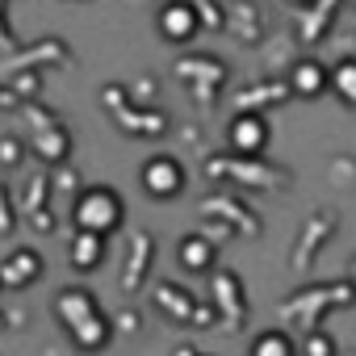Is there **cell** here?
<instances>
[{"mask_svg":"<svg viewBox=\"0 0 356 356\" xmlns=\"http://www.w3.org/2000/svg\"><path fill=\"white\" fill-rule=\"evenodd\" d=\"M72 222H76V231H92V235L109 239L126 222V202L109 185H84L72 202Z\"/></svg>","mask_w":356,"mask_h":356,"instance_id":"cell-1","label":"cell"},{"mask_svg":"<svg viewBox=\"0 0 356 356\" xmlns=\"http://www.w3.org/2000/svg\"><path fill=\"white\" fill-rule=\"evenodd\" d=\"M185 163L176 159V155H168V151H159V155H151V159H143V168H138V185H143V193L151 197V202H172L176 193L185 189Z\"/></svg>","mask_w":356,"mask_h":356,"instance_id":"cell-2","label":"cell"},{"mask_svg":"<svg viewBox=\"0 0 356 356\" xmlns=\"http://www.w3.org/2000/svg\"><path fill=\"white\" fill-rule=\"evenodd\" d=\"M227 143H231V151H235V155L260 159V155L268 151V143H273V126H268V118H264V113L243 109V113H235V118H231V126H227Z\"/></svg>","mask_w":356,"mask_h":356,"instance_id":"cell-3","label":"cell"},{"mask_svg":"<svg viewBox=\"0 0 356 356\" xmlns=\"http://www.w3.org/2000/svg\"><path fill=\"white\" fill-rule=\"evenodd\" d=\"M155 26H159V38H163V42L185 47V42L197 38L202 17H197V5H193V0H168V5L155 13Z\"/></svg>","mask_w":356,"mask_h":356,"instance_id":"cell-4","label":"cell"},{"mask_svg":"<svg viewBox=\"0 0 356 356\" xmlns=\"http://www.w3.org/2000/svg\"><path fill=\"white\" fill-rule=\"evenodd\" d=\"M289 92L302 97V101L327 97V92H331V67H327L323 59H314V55L293 59V67H289Z\"/></svg>","mask_w":356,"mask_h":356,"instance_id":"cell-5","label":"cell"},{"mask_svg":"<svg viewBox=\"0 0 356 356\" xmlns=\"http://www.w3.org/2000/svg\"><path fill=\"white\" fill-rule=\"evenodd\" d=\"M42 277V256L34 248H13L5 260H0V285L5 289H26Z\"/></svg>","mask_w":356,"mask_h":356,"instance_id":"cell-6","label":"cell"},{"mask_svg":"<svg viewBox=\"0 0 356 356\" xmlns=\"http://www.w3.org/2000/svg\"><path fill=\"white\" fill-rule=\"evenodd\" d=\"M63 331H67V335H72V343H76V348H84V352H101V348L113 339V327H109L105 310H92V314H84V318L67 323Z\"/></svg>","mask_w":356,"mask_h":356,"instance_id":"cell-7","label":"cell"},{"mask_svg":"<svg viewBox=\"0 0 356 356\" xmlns=\"http://www.w3.org/2000/svg\"><path fill=\"white\" fill-rule=\"evenodd\" d=\"M176 260H181L185 273H210L214 260H218V252H214V243L202 231H189V235L176 239Z\"/></svg>","mask_w":356,"mask_h":356,"instance_id":"cell-8","label":"cell"},{"mask_svg":"<svg viewBox=\"0 0 356 356\" xmlns=\"http://www.w3.org/2000/svg\"><path fill=\"white\" fill-rule=\"evenodd\" d=\"M105 235H92V231H76L72 243H67V260L76 273H97L105 264Z\"/></svg>","mask_w":356,"mask_h":356,"instance_id":"cell-9","label":"cell"},{"mask_svg":"<svg viewBox=\"0 0 356 356\" xmlns=\"http://www.w3.org/2000/svg\"><path fill=\"white\" fill-rule=\"evenodd\" d=\"M92 310H101V302H97L92 289L67 285V289H59V298H55V318H59L63 327L76 323V318H84V314H92Z\"/></svg>","mask_w":356,"mask_h":356,"instance_id":"cell-10","label":"cell"},{"mask_svg":"<svg viewBox=\"0 0 356 356\" xmlns=\"http://www.w3.org/2000/svg\"><path fill=\"white\" fill-rule=\"evenodd\" d=\"M248 356H302V348H298V339H293L289 331H281V327H264V331L252 335Z\"/></svg>","mask_w":356,"mask_h":356,"instance_id":"cell-11","label":"cell"},{"mask_svg":"<svg viewBox=\"0 0 356 356\" xmlns=\"http://www.w3.org/2000/svg\"><path fill=\"white\" fill-rule=\"evenodd\" d=\"M331 92H335L348 109H356V55H348V59H339V63L331 67Z\"/></svg>","mask_w":356,"mask_h":356,"instance_id":"cell-12","label":"cell"},{"mask_svg":"<svg viewBox=\"0 0 356 356\" xmlns=\"http://www.w3.org/2000/svg\"><path fill=\"white\" fill-rule=\"evenodd\" d=\"M302 356H339V348H335V339H331V331H323V327H310L306 335H302Z\"/></svg>","mask_w":356,"mask_h":356,"instance_id":"cell-13","label":"cell"},{"mask_svg":"<svg viewBox=\"0 0 356 356\" xmlns=\"http://www.w3.org/2000/svg\"><path fill=\"white\" fill-rule=\"evenodd\" d=\"M352 285H356V256H352Z\"/></svg>","mask_w":356,"mask_h":356,"instance_id":"cell-14","label":"cell"},{"mask_svg":"<svg viewBox=\"0 0 356 356\" xmlns=\"http://www.w3.org/2000/svg\"><path fill=\"white\" fill-rule=\"evenodd\" d=\"M298 5H306V0H298Z\"/></svg>","mask_w":356,"mask_h":356,"instance_id":"cell-15","label":"cell"},{"mask_svg":"<svg viewBox=\"0 0 356 356\" xmlns=\"http://www.w3.org/2000/svg\"><path fill=\"white\" fill-rule=\"evenodd\" d=\"M352 356H356V352H352Z\"/></svg>","mask_w":356,"mask_h":356,"instance_id":"cell-16","label":"cell"}]
</instances>
